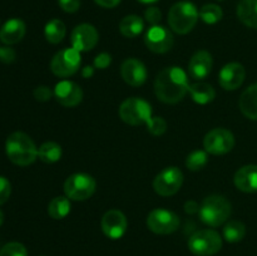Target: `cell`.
<instances>
[{"label":"cell","mask_w":257,"mask_h":256,"mask_svg":"<svg viewBox=\"0 0 257 256\" xmlns=\"http://www.w3.org/2000/svg\"><path fill=\"white\" fill-rule=\"evenodd\" d=\"M188 78L180 67H168L158 73L155 80V93L163 103L173 104L185 98L188 92Z\"/></svg>","instance_id":"cell-1"},{"label":"cell","mask_w":257,"mask_h":256,"mask_svg":"<svg viewBox=\"0 0 257 256\" xmlns=\"http://www.w3.org/2000/svg\"><path fill=\"white\" fill-rule=\"evenodd\" d=\"M7 156L14 165L29 166L38 158V148L32 138L23 132H14L5 142Z\"/></svg>","instance_id":"cell-2"},{"label":"cell","mask_w":257,"mask_h":256,"mask_svg":"<svg viewBox=\"0 0 257 256\" xmlns=\"http://www.w3.org/2000/svg\"><path fill=\"white\" fill-rule=\"evenodd\" d=\"M201 221L211 227L225 223L231 215V203L225 196L211 195L203 200L198 211Z\"/></svg>","instance_id":"cell-3"},{"label":"cell","mask_w":257,"mask_h":256,"mask_svg":"<svg viewBox=\"0 0 257 256\" xmlns=\"http://www.w3.org/2000/svg\"><path fill=\"white\" fill-rule=\"evenodd\" d=\"M200 12L191 2H178L168 12V24L177 34H187L196 27Z\"/></svg>","instance_id":"cell-4"},{"label":"cell","mask_w":257,"mask_h":256,"mask_svg":"<svg viewBox=\"0 0 257 256\" xmlns=\"http://www.w3.org/2000/svg\"><path fill=\"white\" fill-rule=\"evenodd\" d=\"M191 252L196 256H212L217 253L222 247V238L215 230L196 231L187 242Z\"/></svg>","instance_id":"cell-5"},{"label":"cell","mask_w":257,"mask_h":256,"mask_svg":"<svg viewBox=\"0 0 257 256\" xmlns=\"http://www.w3.org/2000/svg\"><path fill=\"white\" fill-rule=\"evenodd\" d=\"M119 117L130 125H140L152 118V107L142 98L132 97L125 99L119 107Z\"/></svg>","instance_id":"cell-6"},{"label":"cell","mask_w":257,"mask_h":256,"mask_svg":"<svg viewBox=\"0 0 257 256\" xmlns=\"http://www.w3.org/2000/svg\"><path fill=\"white\" fill-rule=\"evenodd\" d=\"M97 182L88 173H74L64 182V192L69 200L85 201L94 193Z\"/></svg>","instance_id":"cell-7"},{"label":"cell","mask_w":257,"mask_h":256,"mask_svg":"<svg viewBox=\"0 0 257 256\" xmlns=\"http://www.w3.org/2000/svg\"><path fill=\"white\" fill-rule=\"evenodd\" d=\"M80 62V52L75 50L74 48H65L53 57L50 62V70L57 77L67 78L78 72Z\"/></svg>","instance_id":"cell-8"},{"label":"cell","mask_w":257,"mask_h":256,"mask_svg":"<svg viewBox=\"0 0 257 256\" xmlns=\"http://www.w3.org/2000/svg\"><path fill=\"white\" fill-rule=\"evenodd\" d=\"M183 183V173L180 168L171 166L161 171L153 180V188L156 193L163 197L173 196L180 191Z\"/></svg>","instance_id":"cell-9"},{"label":"cell","mask_w":257,"mask_h":256,"mask_svg":"<svg viewBox=\"0 0 257 256\" xmlns=\"http://www.w3.org/2000/svg\"><path fill=\"white\" fill-rule=\"evenodd\" d=\"M147 227L157 235H170L180 227V217L172 211L156 208L148 215Z\"/></svg>","instance_id":"cell-10"},{"label":"cell","mask_w":257,"mask_h":256,"mask_svg":"<svg viewBox=\"0 0 257 256\" xmlns=\"http://www.w3.org/2000/svg\"><path fill=\"white\" fill-rule=\"evenodd\" d=\"M233 146H235V136L226 128H215L203 138V147L210 155H226L232 150Z\"/></svg>","instance_id":"cell-11"},{"label":"cell","mask_w":257,"mask_h":256,"mask_svg":"<svg viewBox=\"0 0 257 256\" xmlns=\"http://www.w3.org/2000/svg\"><path fill=\"white\" fill-rule=\"evenodd\" d=\"M145 43L151 52L163 54L172 48L173 35L162 25H152L146 33Z\"/></svg>","instance_id":"cell-12"},{"label":"cell","mask_w":257,"mask_h":256,"mask_svg":"<svg viewBox=\"0 0 257 256\" xmlns=\"http://www.w3.org/2000/svg\"><path fill=\"white\" fill-rule=\"evenodd\" d=\"M99 35L97 29L92 24H79L73 29L70 35V42L72 48H74L78 52H88L92 50L97 45Z\"/></svg>","instance_id":"cell-13"},{"label":"cell","mask_w":257,"mask_h":256,"mask_svg":"<svg viewBox=\"0 0 257 256\" xmlns=\"http://www.w3.org/2000/svg\"><path fill=\"white\" fill-rule=\"evenodd\" d=\"M102 231L107 237L112 240H118L127 231V217L119 210H109L103 215L100 221Z\"/></svg>","instance_id":"cell-14"},{"label":"cell","mask_w":257,"mask_h":256,"mask_svg":"<svg viewBox=\"0 0 257 256\" xmlns=\"http://www.w3.org/2000/svg\"><path fill=\"white\" fill-rule=\"evenodd\" d=\"M54 97L63 107H75L83 99V90L77 83L62 80L54 88Z\"/></svg>","instance_id":"cell-15"},{"label":"cell","mask_w":257,"mask_h":256,"mask_svg":"<svg viewBox=\"0 0 257 256\" xmlns=\"http://www.w3.org/2000/svg\"><path fill=\"white\" fill-rule=\"evenodd\" d=\"M246 78V70L240 63H228L218 74V83L225 90H235L242 85Z\"/></svg>","instance_id":"cell-16"},{"label":"cell","mask_w":257,"mask_h":256,"mask_svg":"<svg viewBox=\"0 0 257 256\" xmlns=\"http://www.w3.org/2000/svg\"><path fill=\"white\" fill-rule=\"evenodd\" d=\"M120 75L127 84L132 87H140L145 84L147 79V69L141 60L136 58H128L122 63Z\"/></svg>","instance_id":"cell-17"},{"label":"cell","mask_w":257,"mask_h":256,"mask_svg":"<svg viewBox=\"0 0 257 256\" xmlns=\"http://www.w3.org/2000/svg\"><path fill=\"white\" fill-rule=\"evenodd\" d=\"M212 64V55L207 50H198L190 59V63H188V73L196 80L205 79L211 73Z\"/></svg>","instance_id":"cell-18"},{"label":"cell","mask_w":257,"mask_h":256,"mask_svg":"<svg viewBox=\"0 0 257 256\" xmlns=\"http://www.w3.org/2000/svg\"><path fill=\"white\" fill-rule=\"evenodd\" d=\"M233 183L240 191L246 193L257 192V166L247 165L241 167L233 177Z\"/></svg>","instance_id":"cell-19"},{"label":"cell","mask_w":257,"mask_h":256,"mask_svg":"<svg viewBox=\"0 0 257 256\" xmlns=\"http://www.w3.org/2000/svg\"><path fill=\"white\" fill-rule=\"evenodd\" d=\"M27 28L25 23L20 19H10L0 29V40L7 45L19 43L24 38Z\"/></svg>","instance_id":"cell-20"},{"label":"cell","mask_w":257,"mask_h":256,"mask_svg":"<svg viewBox=\"0 0 257 256\" xmlns=\"http://www.w3.org/2000/svg\"><path fill=\"white\" fill-rule=\"evenodd\" d=\"M238 107L245 117L257 120V83H253L243 90L238 100Z\"/></svg>","instance_id":"cell-21"},{"label":"cell","mask_w":257,"mask_h":256,"mask_svg":"<svg viewBox=\"0 0 257 256\" xmlns=\"http://www.w3.org/2000/svg\"><path fill=\"white\" fill-rule=\"evenodd\" d=\"M236 13L240 22L246 27L257 29V0H241Z\"/></svg>","instance_id":"cell-22"},{"label":"cell","mask_w":257,"mask_h":256,"mask_svg":"<svg viewBox=\"0 0 257 256\" xmlns=\"http://www.w3.org/2000/svg\"><path fill=\"white\" fill-rule=\"evenodd\" d=\"M188 92H190L192 99L198 104H207V103L212 102L216 97V92L212 85L205 82L190 84Z\"/></svg>","instance_id":"cell-23"},{"label":"cell","mask_w":257,"mask_h":256,"mask_svg":"<svg viewBox=\"0 0 257 256\" xmlns=\"http://www.w3.org/2000/svg\"><path fill=\"white\" fill-rule=\"evenodd\" d=\"M145 29V22L138 15L131 14L123 18L119 23V32L125 38H136Z\"/></svg>","instance_id":"cell-24"},{"label":"cell","mask_w":257,"mask_h":256,"mask_svg":"<svg viewBox=\"0 0 257 256\" xmlns=\"http://www.w3.org/2000/svg\"><path fill=\"white\" fill-rule=\"evenodd\" d=\"M65 34H67V28H65L64 23L59 19L50 20L44 28L45 39L52 44H58V43L62 42Z\"/></svg>","instance_id":"cell-25"},{"label":"cell","mask_w":257,"mask_h":256,"mask_svg":"<svg viewBox=\"0 0 257 256\" xmlns=\"http://www.w3.org/2000/svg\"><path fill=\"white\" fill-rule=\"evenodd\" d=\"M70 212V201L67 196L54 197L48 205V213L54 220H62Z\"/></svg>","instance_id":"cell-26"},{"label":"cell","mask_w":257,"mask_h":256,"mask_svg":"<svg viewBox=\"0 0 257 256\" xmlns=\"http://www.w3.org/2000/svg\"><path fill=\"white\" fill-rule=\"evenodd\" d=\"M38 157L44 163H54L62 157V147L55 142H45L38 150Z\"/></svg>","instance_id":"cell-27"},{"label":"cell","mask_w":257,"mask_h":256,"mask_svg":"<svg viewBox=\"0 0 257 256\" xmlns=\"http://www.w3.org/2000/svg\"><path fill=\"white\" fill-rule=\"evenodd\" d=\"M246 235V226L241 221L232 220L223 227V237L228 242H238Z\"/></svg>","instance_id":"cell-28"},{"label":"cell","mask_w":257,"mask_h":256,"mask_svg":"<svg viewBox=\"0 0 257 256\" xmlns=\"http://www.w3.org/2000/svg\"><path fill=\"white\" fill-rule=\"evenodd\" d=\"M223 17L222 9L217 4H205L200 9V18L206 24H216Z\"/></svg>","instance_id":"cell-29"},{"label":"cell","mask_w":257,"mask_h":256,"mask_svg":"<svg viewBox=\"0 0 257 256\" xmlns=\"http://www.w3.org/2000/svg\"><path fill=\"white\" fill-rule=\"evenodd\" d=\"M207 152L206 151H193L186 158V166L191 171H200L207 165Z\"/></svg>","instance_id":"cell-30"},{"label":"cell","mask_w":257,"mask_h":256,"mask_svg":"<svg viewBox=\"0 0 257 256\" xmlns=\"http://www.w3.org/2000/svg\"><path fill=\"white\" fill-rule=\"evenodd\" d=\"M0 256H28V251L23 243L8 242L0 250Z\"/></svg>","instance_id":"cell-31"},{"label":"cell","mask_w":257,"mask_h":256,"mask_svg":"<svg viewBox=\"0 0 257 256\" xmlns=\"http://www.w3.org/2000/svg\"><path fill=\"white\" fill-rule=\"evenodd\" d=\"M147 128L152 136H162L167 130V123L162 117H152L148 120Z\"/></svg>","instance_id":"cell-32"},{"label":"cell","mask_w":257,"mask_h":256,"mask_svg":"<svg viewBox=\"0 0 257 256\" xmlns=\"http://www.w3.org/2000/svg\"><path fill=\"white\" fill-rule=\"evenodd\" d=\"M10 193H12V185L7 178L0 176V206L9 200Z\"/></svg>","instance_id":"cell-33"},{"label":"cell","mask_w":257,"mask_h":256,"mask_svg":"<svg viewBox=\"0 0 257 256\" xmlns=\"http://www.w3.org/2000/svg\"><path fill=\"white\" fill-rule=\"evenodd\" d=\"M145 18L151 25H158V23L162 19V13L157 7H150L145 12Z\"/></svg>","instance_id":"cell-34"},{"label":"cell","mask_w":257,"mask_h":256,"mask_svg":"<svg viewBox=\"0 0 257 256\" xmlns=\"http://www.w3.org/2000/svg\"><path fill=\"white\" fill-rule=\"evenodd\" d=\"M33 94H34L35 99L39 100V102H47V100H49L52 98L54 92H52V89L49 87H47V85H39V87L35 88Z\"/></svg>","instance_id":"cell-35"},{"label":"cell","mask_w":257,"mask_h":256,"mask_svg":"<svg viewBox=\"0 0 257 256\" xmlns=\"http://www.w3.org/2000/svg\"><path fill=\"white\" fill-rule=\"evenodd\" d=\"M58 4L65 13H75L80 8V0H58Z\"/></svg>","instance_id":"cell-36"},{"label":"cell","mask_w":257,"mask_h":256,"mask_svg":"<svg viewBox=\"0 0 257 256\" xmlns=\"http://www.w3.org/2000/svg\"><path fill=\"white\" fill-rule=\"evenodd\" d=\"M112 63V57L108 53H100L94 58V68L97 69H105Z\"/></svg>","instance_id":"cell-37"},{"label":"cell","mask_w":257,"mask_h":256,"mask_svg":"<svg viewBox=\"0 0 257 256\" xmlns=\"http://www.w3.org/2000/svg\"><path fill=\"white\" fill-rule=\"evenodd\" d=\"M15 57H17V53H15V50L13 48H0V62L5 63V64H9V63L14 62Z\"/></svg>","instance_id":"cell-38"},{"label":"cell","mask_w":257,"mask_h":256,"mask_svg":"<svg viewBox=\"0 0 257 256\" xmlns=\"http://www.w3.org/2000/svg\"><path fill=\"white\" fill-rule=\"evenodd\" d=\"M94 2L99 7L105 8V9H112V8L117 7L122 0H94Z\"/></svg>","instance_id":"cell-39"},{"label":"cell","mask_w":257,"mask_h":256,"mask_svg":"<svg viewBox=\"0 0 257 256\" xmlns=\"http://www.w3.org/2000/svg\"><path fill=\"white\" fill-rule=\"evenodd\" d=\"M185 211L187 213L198 212V211H200V206H198V203L195 202V201H187V202L185 203Z\"/></svg>","instance_id":"cell-40"},{"label":"cell","mask_w":257,"mask_h":256,"mask_svg":"<svg viewBox=\"0 0 257 256\" xmlns=\"http://www.w3.org/2000/svg\"><path fill=\"white\" fill-rule=\"evenodd\" d=\"M93 74H94V68H93V67L83 68V70H82L83 78H90Z\"/></svg>","instance_id":"cell-41"},{"label":"cell","mask_w":257,"mask_h":256,"mask_svg":"<svg viewBox=\"0 0 257 256\" xmlns=\"http://www.w3.org/2000/svg\"><path fill=\"white\" fill-rule=\"evenodd\" d=\"M137 2L142 3V4H152V3L158 2V0H137Z\"/></svg>","instance_id":"cell-42"},{"label":"cell","mask_w":257,"mask_h":256,"mask_svg":"<svg viewBox=\"0 0 257 256\" xmlns=\"http://www.w3.org/2000/svg\"><path fill=\"white\" fill-rule=\"evenodd\" d=\"M3 221H4V213H3V211L0 210V226H2Z\"/></svg>","instance_id":"cell-43"},{"label":"cell","mask_w":257,"mask_h":256,"mask_svg":"<svg viewBox=\"0 0 257 256\" xmlns=\"http://www.w3.org/2000/svg\"><path fill=\"white\" fill-rule=\"evenodd\" d=\"M217 2H223V0H217Z\"/></svg>","instance_id":"cell-44"}]
</instances>
